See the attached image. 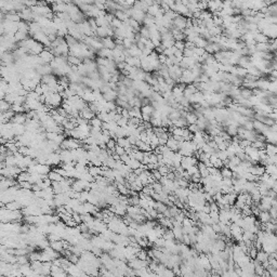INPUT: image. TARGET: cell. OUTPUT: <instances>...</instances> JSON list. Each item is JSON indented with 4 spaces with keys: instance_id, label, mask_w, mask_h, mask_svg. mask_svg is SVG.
Returning a JSON list of instances; mask_svg holds the SVG:
<instances>
[{
    "instance_id": "1",
    "label": "cell",
    "mask_w": 277,
    "mask_h": 277,
    "mask_svg": "<svg viewBox=\"0 0 277 277\" xmlns=\"http://www.w3.org/2000/svg\"><path fill=\"white\" fill-rule=\"evenodd\" d=\"M187 22H188V18L185 15H182V14H178L176 18L172 21V24L174 25V27L180 31H184V29L187 27Z\"/></svg>"
},
{
    "instance_id": "2",
    "label": "cell",
    "mask_w": 277,
    "mask_h": 277,
    "mask_svg": "<svg viewBox=\"0 0 277 277\" xmlns=\"http://www.w3.org/2000/svg\"><path fill=\"white\" fill-rule=\"evenodd\" d=\"M39 57H40V59L43 61V63H48V64H50L52 61L54 60L55 55L53 54V52H51L50 50L44 49L43 51H42L41 53L39 54Z\"/></svg>"
},
{
    "instance_id": "3",
    "label": "cell",
    "mask_w": 277,
    "mask_h": 277,
    "mask_svg": "<svg viewBox=\"0 0 277 277\" xmlns=\"http://www.w3.org/2000/svg\"><path fill=\"white\" fill-rule=\"evenodd\" d=\"M27 114L26 113H16L14 116L12 117L11 122L13 124H25V122L27 121Z\"/></svg>"
},
{
    "instance_id": "4",
    "label": "cell",
    "mask_w": 277,
    "mask_h": 277,
    "mask_svg": "<svg viewBox=\"0 0 277 277\" xmlns=\"http://www.w3.org/2000/svg\"><path fill=\"white\" fill-rule=\"evenodd\" d=\"M166 145L168 146L169 148H170L171 150H173V152H178L179 148H180V142L179 141H176L172 135H171V137L168 139Z\"/></svg>"
},
{
    "instance_id": "5",
    "label": "cell",
    "mask_w": 277,
    "mask_h": 277,
    "mask_svg": "<svg viewBox=\"0 0 277 277\" xmlns=\"http://www.w3.org/2000/svg\"><path fill=\"white\" fill-rule=\"evenodd\" d=\"M79 116L82 117V118H85V119H87V120H91L92 118H94V117L96 116V114L87 106L85 108H83L82 111H80V115H79Z\"/></svg>"
},
{
    "instance_id": "6",
    "label": "cell",
    "mask_w": 277,
    "mask_h": 277,
    "mask_svg": "<svg viewBox=\"0 0 277 277\" xmlns=\"http://www.w3.org/2000/svg\"><path fill=\"white\" fill-rule=\"evenodd\" d=\"M102 42H103L104 48H106L108 50H114L116 48V41L111 37H106V38H102Z\"/></svg>"
},
{
    "instance_id": "7",
    "label": "cell",
    "mask_w": 277,
    "mask_h": 277,
    "mask_svg": "<svg viewBox=\"0 0 277 277\" xmlns=\"http://www.w3.org/2000/svg\"><path fill=\"white\" fill-rule=\"evenodd\" d=\"M51 266H52V261L43 262V263H42L41 269H40V274H41V276L51 275Z\"/></svg>"
},
{
    "instance_id": "8",
    "label": "cell",
    "mask_w": 277,
    "mask_h": 277,
    "mask_svg": "<svg viewBox=\"0 0 277 277\" xmlns=\"http://www.w3.org/2000/svg\"><path fill=\"white\" fill-rule=\"evenodd\" d=\"M48 176H49V179L51 180V181H57V182H61L62 180H64L65 178L63 176H61L59 172H56V171L54 170H51L48 173Z\"/></svg>"
},
{
    "instance_id": "9",
    "label": "cell",
    "mask_w": 277,
    "mask_h": 277,
    "mask_svg": "<svg viewBox=\"0 0 277 277\" xmlns=\"http://www.w3.org/2000/svg\"><path fill=\"white\" fill-rule=\"evenodd\" d=\"M50 246L54 249V250H56V251H59V252H61L62 250H64V243H63V239L55 240V241H51V243H50Z\"/></svg>"
},
{
    "instance_id": "10",
    "label": "cell",
    "mask_w": 277,
    "mask_h": 277,
    "mask_svg": "<svg viewBox=\"0 0 277 277\" xmlns=\"http://www.w3.org/2000/svg\"><path fill=\"white\" fill-rule=\"evenodd\" d=\"M7 209L11 210V211H15V210H20L23 208V206L18 201V200H13V201H10L7 204Z\"/></svg>"
},
{
    "instance_id": "11",
    "label": "cell",
    "mask_w": 277,
    "mask_h": 277,
    "mask_svg": "<svg viewBox=\"0 0 277 277\" xmlns=\"http://www.w3.org/2000/svg\"><path fill=\"white\" fill-rule=\"evenodd\" d=\"M115 184H116L117 189L119 191L120 194H122V195H127V196H129V194H130V188L127 186V185H126V184L116 183V182H115Z\"/></svg>"
},
{
    "instance_id": "12",
    "label": "cell",
    "mask_w": 277,
    "mask_h": 277,
    "mask_svg": "<svg viewBox=\"0 0 277 277\" xmlns=\"http://www.w3.org/2000/svg\"><path fill=\"white\" fill-rule=\"evenodd\" d=\"M154 111H155V107H154L152 104L144 105V106L141 107V111H142V114H144V115H150V116H152Z\"/></svg>"
},
{
    "instance_id": "13",
    "label": "cell",
    "mask_w": 277,
    "mask_h": 277,
    "mask_svg": "<svg viewBox=\"0 0 277 277\" xmlns=\"http://www.w3.org/2000/svg\"><path fill=\"white\" fill-rule=\"evenodd\" d=\"M221 176H223V178H230V179H232L233 178V170L232 169H230L228 167H223V168H221Z\"/></svg>"
},
{
    "instance_id": "14",
    "label": "cell",
    "mask_w": 277,
    "mask_h": 277,
    "mask_svg": "<svg viewBox=\"0 0 277 277\" xmlns=\"http://www.w3.org/2000/svg\"><path fill=\"white\" fill-rule=\"evenodd\" d=\"M140 35L142 37L146 39H150V27L147 25H144V26H141V29H140Z\"/></svg>"
},
{
    "instance_id": "15",
    "label": "cell",
    "mask_w": 277,
    "mask_h": 277,
    "mask_svg": "<svg viewBox=\"0 0 277 277\" xmlns=\"http://www.w3.org/2000/svg\"><path fill=\"white\" fill-rule=\"evenodd\" d=\"M29 178H31V173H29L28 171H22L21 173L18 176L16 180H18V182L29 181Z\"/></svg>"
},
{
    "instance_id": "16",
    "label": "cell",
    "mask_w": 277,
    "mask_h": 277,
    "mask_svg": "<svg viewBox=\"0 0 277 277\" xmlns=\"http://www.w3.org/2000/svg\"><path fill=\"white\" fill-rule=\"evenodd\" d=\"M52 187H53L54 194H62V193H64V191H63V187H62V185H61L60 182L52 181Z\"/></svg>"
},
{
    "instance_id": "17",
    "label": "cell",
    "mask_w": 277,
    "mask_h": 277,
    "mask_svg": "<svg viewBox=\"0 0 277 277\" xmlns=\"http://www.w3.org/2000/svg\"><path fill=\"white\" fill-rule=\"evenodd\" d=\"M11 107H12V104L9 103V102L5 101V100H1V103H0V111H1V113L10 111Z\"/></svg>"
},
{
    "instance_id": "18",
    "label": "cell",
    "mask_w": 277,
    "mask_h": 277,
    "mask_svg": "<svg viewBox=\"0 0 277 277\" xmlns=\"http://www.w3.org/2000/svg\"><path fill=\"white\" fill-rule=\"evenodd\" d=\"M128 166L132 169V170H134V169L140 168V167L142 166V163H141V161H139V160H137V159H134V158H132V159L129 161Z\"/></svg>"
},
{
    "instance_id": "19",
    "label": "cell",
    "mask_w": 277,
    "mask_h": 277,
    "mask_svg": "<svg viewBox=\"0 0 277 277\" xmlns=\"http://www.w3.org/2000/svg\"><path fill=\"white\" fill-rule=\"evenodd\" d=\"M89 122H90V124L92 126V127H98V128H102V124H103V121H102L98 117H94V118H92L91 120H89Z\"/></svg>"
},
{
    "instance_id": "20",
    "label": "cell",
    "mask_w": 277,
    "mask_h": 277,
    "mask_svg": "<svg viewBox=\"0 0 277 277\" xmlns=\"http://www.w3.org/2000/svg\"><path fill=\"white\" fill-rule=\"evenodd\" d=\"M137 258L140 260H147L148 259V253L145 250V248H141L140 251L137 253Z\"/></svg>"
},
{
    "instance_id": "21",
    "label": "cell",
    "mask_w": 277,
    "mask_h": 277,
    "mask_svg": "<svg viewBox=\"0 0 277 277\" xmlns=\"http://www.w3.org/2000/svg\"><path fill=\"white\" fill-rule=\"evenodd\" d=\"M129 205L132 206H140V197L139 196H129L128 198Z\"/></svg>"
},
{
    "instance_id": "22",
    "label": "cell",
    "mask_w": 277,
    "mask_h": 277,
    "mask_svg": "<svg viewBox=\"0 0 277 277\" xmlns=\"http://www.w3.org/2000/svg\"><path fill=\"white\" fill-rule=\"evenodd\" d=\"M18 256V263L20 265H23V264H27L29 263V258L28 256Z\"/></svg>"
},
{
    "instance_id": "23",
    "label": "cell",
    "mask_w": 277,
    "mask_h": 277,
    "mask_svg": "<svg viewBox=\"0 0 277 277\" xmlns=\"http://www.w3.org/2000/svg\"><path fill=\"white\" fill-rule=\"evenodd\" d=\"M47 238L49 239V241L51 243V241H55V240H60V239H62V237H61L59 234L56 233H49L47 235Z\"/></svg>"
},
{
    "instance_id": "24",
    "label": "cell",
    "mask_w": 277,
    "mask_h": 277,
    "mask_svg": "<svg viewBox=\"0 0 277 277\" xmlns=\"http://www.w3.org/2000/svg\"><path fill=\"white\" fill-rule=\"evenodd\" d=\"M174 47H176L178 50L183 51V50L185 49V41H184V40H176V42H174Z\"/></svg>"
},
{
    "instance_id": "25",
    "label": "cell",
    "mask_w": 277,
    "mask_h": 277,
    "mask_svg": "<svg viewBox=\"0 0 277 277\" xmlns=\"http://www.w3.org/2000/svg\"><path fill=\"white\" fill-rule=\"evenodd\" d=\"M21 188H26V189H33V183H31L29 181H23V182H18Z\"/></svg>"
},
{
    "instance_id": "26",
    "label": "cell",
    "mask_w": 277,
    "mask_h": 277,
    "mask_svg": "<svg viewBox=\"0 0 277 277\" xmlns=\"http://www.w3.org/2000/svg\"><path fill=\"white\" fill-rule=\"evenodd\" d=\"M106 145H107V148L115 150V147H116V145H117V141L115 140V139H113V137H111L108 142L106 143Z\"/></svg>"
},
{
    "instance_id": "27",
    "label": "cell",
    "mask_w": 277,
    "mask_h": 277,
    "mask_svg": "<svg viewBox=\"0 0 277 277\" xmlns=\"http://www.w3.org/2000/svg\"><path fill=\"white\" fill-rule=\"evenodd\" d=\"M115 153L118 154L119 156H121V155H124V154H126V148L117 144L116 147H115Z\"/></svg>"
},
{
    "instance_id": "28",
    "label": "cell",
    "mask_w": 277,
    "mask_h": 277,
    "mask_svg": "<svg viewBox=\"0 0 277 277\" xmlns=\"http://www.w3.org/2000/svg\"><path fill=\"white\" fill-rule=\"evenodd\" d=\"M59 133L56 132H47L46 133V137H47V140L48 141H55V139L57 137Z\"/></svg>"
},
{
    "instance_id": "29",
    "label": "cell",
    "mask_w": 277,
    "mask_h": 277,
    "mask_svg": "<svg viewBox=\"0 0 277 277\" xmlns=\"http://www.w3.org/2000/svg\"><path fill=\"white\" fill-rule=\"evenodd\" d=\"M72 219L76 221V222L78 223V224H80V223H82V219H81V214L80 213H78V212H74L72 213Z\"/></svg>"
},
{
    "instance_id": "30",
    "label": "cell",
    "mask_w": 277,
    "mask_h": 277,
    "mask_svg": "<svg viewBox=\"0 0 277 277\" xmlns=\"http://www.w3.org/2000/svg\"><path fill=\"white\" fill-rule=\"evenodd\" d=\"M120 160H121L124 163H126V165H128V163H129V161L131 160V157H130L128 154H124V155L120 156Z\"/></svg>"
},
{
    "instance_id": "31",
    "label": "cell",
    "mask_w": 277,
    "mask_h": 277,
    "mask_svg": "<svg viewBox=\"0 0 277 277\" xmlns=\"http://www.w3.org/2000/svg\"><path fill=\"white\" fill-rule=\"evenodd\" d=\"M152 172H153V176L155 178L156 181H159V180L161 179V176H161V173L159 172V170H158V169H155V170H153Z\"/></svg>"
},
{
    "instance_id": "32",
    "label": "cell",
    "mask_w": 277,
    "mask_h": 277,
    "mask_svg": "<svg viewBox=\"0 0 277 277\" xmlns=\"http://www.w3.org/2000/svg\"><path fill=\"white\" fill-rule=\"evenodd\" d=\"M78 225V223L76 222L74 219H70V220H68L67 222H66V226H68V227H76V226Z\"/></svg>"
},
{
    "instance_id": "33",
    "label": "cell",
    "mask_w": 277,
    "mask_h": 277,
    "mask_svg": "<svg viewBox=\"0 0 277 277\" xmlns=\"http://www.w3.org/2000/svg\"><path fill=\"white\" fill-rule=\"evenodd\" d=\"M111 157H113V159H114V160H116V161H119L120 160V156L118 155V154H116V153H114V155L111 156Z\"/></svg>"
}]
</instances>
